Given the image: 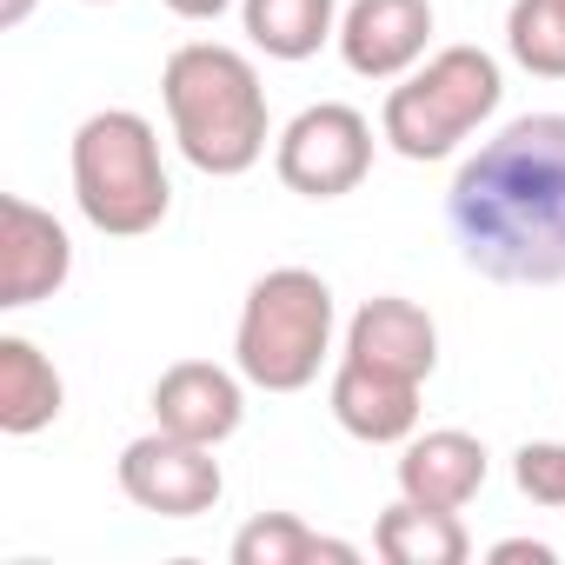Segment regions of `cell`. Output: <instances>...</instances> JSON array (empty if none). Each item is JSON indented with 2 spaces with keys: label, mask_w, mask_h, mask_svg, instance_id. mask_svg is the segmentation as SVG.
I'll return each instance as SVG.
<instances>
[{
  "label": "cell",
  "mask_w": 565,
  "mask_h": 565,
  "mask_svg": "<svg viewBox=\"0 0 565 565\" xmlns=\"http://www.w3.org/2000/svg\"><path fill=\"white\" fill-rule=\"evenodd\" d=\"M446 226L472 273L499 287L565 279V114L505 120L446 186Z\"/></svg>",
  "instance_id": "1"
},
{
  "label": "cell",
  "mask_w": 565,
  "mask_h": 565,
  "mask_svg": "<svg viewBox=\"0 0 565 565\" xmlns=\"http://www.w3.org/2000/svg\"><path fill=\"white\" fill-rule=\"evenodd\" d=\"M160 100H167V127H173L186 167H200L213 180H239L266 160V140H273L266 87L239 47H220V41L173 47L160 67Z\"/></svg>",
  "instance_id": "2"
},
{
  "label": "cell",
  "mask_w": 565,
  "mask_h": 565,
  "mask_svg": "<svg viewBox=\"0 0 565 565\" xmlns=\"http://www.w3.org/2000/svg\"><path fill=\"white\" fill-rule=\"evenodd\" d=\"M333 327H340V307L327 279L313 266H273L239 300L233 366L259 393H307L333 353Z\"/></svg>",
  "instance_id": "3"
},
{
  "label": "cell",
  "mask_w": 565,
  "mask_h": 565,
  "mask_svg": "<svg viewBox=\"0 0 565 565\" xmlns=\"http://www.w3.org/2000/svg\"><path fill=\"white\" fill-rule=\"evenodd\" d=\"M74 206L114 239H140L167 220L173 180L160 167V134L134 107H100L74 127Z\"/></svg>",
  "instance_id": "4"
},
{
  "label": "cell",
  "mask_w": 565,
  "mask_h": 565,
  "mask_svg": "<svg viewBox=\"0 0 565 565\" xmlns=\"http://www.w3.org/2000/svg\"><path fill=\"white\" fill-rule=\"evenodd\" d=\"M505 100V74L486 47H439L433 61H419L406 81H393L386 107H380V140L399 160H446L459 153Z\"/></svg>",
  "instance_id": "5"
},
{
  "label": "cell",
  "mask_w": 565,
  "mask_h": 565,
  "mask_svg": "<svg viewBox=\"0 0 565 565\" xmlns=\"http://www.w3.org/2000/svg\"><path fill=\"white\" fill-rule=\"evenodd\" d=\"M273 173L300 200H340L373 173V120L347 100L300 107L273 140Z\"/></svg>",
  "instance_id": "6"
},
{
  "label": "cell",
  "mask_w": 565,
  "mask_h": 565,
  "mask_svg": "<svg viewBox=\"0 0 565 565\" xmlns=\"http://www.w3.org/2000/svg\"><path fill=\"white\" fill-rule=\"evenodd\" d=\"M120 492L153 519H200L220 505L226 472H220L213 446H193V439L153 426L120 446Z\"/></svg>",
  "instance_id": "7"
},
{
  "label": "cell",
  "mask_w": 565,
  "mask_h": 565,
  "mask_svg": "<svg viewBox=\"0 0 565 565\" xmlns=\"http://www.w3.org/2000/svg\"><path fill=\"white\" fill-rule=\"evenodd\" d=\"M67 279H74L67 226L47 206L8 193V200H0V307H8V313L41 307V300H54L67 287Z\"/></svg>",
  "instance_id": "8"
},
{
  "label": "cell",
  "mask_w": 565,
  "mask_h": 565,
  "mask_svg": "<svg viewBox=\"0 0 565 565\" xmlns=\"http://www.w3.org/2000/svg\"><path fill=\"white\" fill-rule=\"evenodd\" d=\"M246 419V373L213 366V360H180L153 380V426L193 439V446H226Z\"/></svg>",
  "instance_id": "9"
},
{
  "label": "cell",
  "mask_w": 565,
  "mask_h": 565,
  "mask_svg": "<svg viewBox=\"0 0 565 565\" xmlns=\"http://www.w3.org/2000/svg\"><path fill=\"white\" fill-rule=\"evenodd\" d=\"M433 41V0H353L340 14V61L360 81H406Z\"/></svg>",
  "instance_id": "10"
},
{
  "label": "cell",
  "mask_w": 565,
  "mask_h": 565,
  "mask_svg": "<svg viewBox=\"0 0 565 565\" xmlns=\"http://www.w3.org/2000/svg\"><path fill=\"white\" fill-rule=\"evenodd\" d=\"M327 406H333L340 433H353L360 446H406V439L419 433V380L380 373V366L347 360V353H340V366H333Z\"/></svg>",
  "instance_id": "11"
},
{
  "label": "cell",
  "mask_w": 565,
  "mask_h": 565,
  "mask_svg": "<svg viewBox=\"0 0 565 565\" xmlns=\"http://www.w3.org/2000/svg\"><path fill=\"white\" fill-rule=\"evenodd\" d=\"M347 360H366L380 373H399V380L426 386L433 366H439V327H433V313L419 300L380 294L347 320Z\"/></svg>",
  "instance_id": "12"
},
{
  "label": "cell",
  "mask_w": 565,
  "mask_h": 565,
  "mask_svg": "<svg viewBox=\"0 0 565 565\" xmlns=\"http://www.w3.org/2000/svg\"><path fill=\"white\" fill-rule=\"evenodd\" d=\"M486 446L459 426H439V433H413L406 452H399V492L419 499V505H472L486 492Z\"/></svg>",
  "instance_id": "13"
},
{
  "label": "cell",
  "mask_w": 565,
  "mask_h": 565,
  "mask_svg": "<svg viewBox=\"0 0 565 565\" xmlns=\"http://www.w3.org/2000/svg\"><path fill=\"white\" fill-rule=\"evenodd\" d=\"M67 406V386H61V366L21 340V333H0V433L14 439H34L41 426H54Z\"/></svg>",
  "instance_id": "14"
},
{
  "label": "cell",
  "mask_w": 565,
  "mask_h": 565,
  "mask_svg": "<svg viewBox=\"0 0 565 565\" xmlns=\"http://www.w3.org/2000/svg\"><path fill=\"white\" fill-rule=\"evenodd\" d=\"M373 552L386 565H466L472 558V539L459 525L452 505H419V499H393L373 525Z\"/></svg>",
  "instance_id": "15"
},
{
  "label": "cell",
  "mask_w": 565,
  "mask_h": 565,
  "mask_svg": "<svg viewBox=\"0 0 565 565\" xmlns=\"http://www.w3.org/2000/svg\"><path fill=\"white\" fill-rule=\"evenodd\" d=\"M239 28L266 61H313L340 41V0H239Z\"/></svg>",
  "instance_id": "16"
},
{
  "label": "cell",
  "mask_w": 565,
  "mask_h": 565,
  "mask_svg": "<svg viewBox=\"0 0 565 565\" xmlns=\"http://www.w3.org/2000/svg\"><path fill=\"white\" fill-rule=\"evenodd\" d=\"M353 565L360 545L313 532L300 512H259L233 532V565Z\"/></svg>",
  "instance_id": "17"
},
{
  "label": "cell",
  "mask_w": 565,
  "mask_h": 565,
  "mask_svg": "<svg viewBox=\"0 0 565 565\" xmlns=\"http://www.w3.org/2000/svg\"><path fill=\"white\" fill-rule=\"evenodd\" d=\"M505 54L532 81H565V0H512L505 8Z\"/></svg>",
  "instance_id": "18"
},
{
  "label": "cell",
  "mask_w": 565,
  "mask_h": 565,
  "mask_svg": "<svg viewBox=\"0 0 565 565\" xmlns=\"http://www.w3.org/2000/svg\"><path fill=\"white\" fill-rule=\"evenodd\" d=\"M512 486L532 499V505H565V439H525L512 452Z\"/></svg>",
  "instance_id": "19"
},
{
  "label": "cell",
  "mask_w": 565,
  "mask_h": 565,
  "mask_svg": "<svg viewBox=\"0 0 565 565\" xmlns=\"http://www.w3.org/2000/svg\"><path fill=\"white\" fill-rule=\"evenodd\" d=\"M492 558H499V565H519V558L552 565V545H545V539H499V545H492Z\"/></svg>",
  "instance_id": "20"
},
{
  "label": "cell",
  "mask_w": 565,
  "mask_h": 565,
  "mask_svg": "<svg viewBox=\"0 0 565 565\" xmlns=\"http://www.w3.org/2000/svg\"><path fill=\"white\" fill-rule=\"evenodd\" d=\"M167 8H173L180 21H220V14L233 8V0H167Z\"/></svg>",
  "instance_id": "21"
},
{
  "label": "cell",
  "mask_w": 565,
  "mask_h": 565,
  "mask_svg": "<svg viewBox=\"0 0 565 565\" xmlns=\"http://www.w3.org/2000/svg\"><path fill=\"white\" fill-rule=\"evenodd\" d=\"M34 14V0H0V28H21Z\"/></svg>",
  "instance_id": "22"
},
{
  "label": "cell",
  "mask_w": 565,
  "mask_h": 565,
  "mask_svg": "<svg viewBox=\"0 0 565 565\" xmlns=\"http://www.w3.org/2000/svg\"><path fill=\"white\" fill-rule=\"evenodd\" d=\"M87 8H107V0H87Z\"/></svg>",
  "instance_id": "23"
}]
</instances>
